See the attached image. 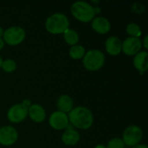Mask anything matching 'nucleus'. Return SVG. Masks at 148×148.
<instances>
[{
	"instance_id": "1",
	"label": "nucleus",
	"mask_w": 148,
	"mask_h": 148,
	"mask_svg": "<svg viewBox=\"0 0 148 148\" xmlns=\"http://www.w3.org/2000/svg\"><path fill=\"white\" fill-rule=\"evenodd\" d=\"M68 117L71 125L79 129H88L91 127L94 123L93 113L88 108L83 106L73 108L69 113Z\"/></svg>"
},
{
	"instance_id": "2",
	"label": "nucleus",
	"mask_w": 148,
	"mask_h": 148,
	"mask_svg": "<svg viewBox=\"0 0 148 148\" xmlns=\"http://www.w3.org/2000/svg\"><path fill=\"white\" fill-rule=\"evenodd\" d=\"M70 10L77 20L83 23L92 21L96 14L95 7L85 1H76L73 3Z\"/></svg>"
},
{
	"instance_id": "3",
	"label": "nucleus",
	"mask_w": 148,
	"mask_h": 148,
	"mask_svg": "<svg viewBox=\"0 0 148 148\" xmlns=\"http://www.w3.org/2000/svg\"><path fill=\"white\" fill-rule=\"evenodd\" d=\"M45 28L51 34H63L69 28V20L65 14L56 12L46 19Z\"/></svg>"
},
{
	"instance_id": "4",
	"label": "nucleus",
	"mask_w": 148,
	"mask_h": 148,
	"mask_svg": "<svg viewBox=\"0 0 148 148\" xmlns=\"http://www.w3.org/2000/svg\"><path fill=\"white\" fill-rule=\"evenodd\" d=\"M82 63L86 69L97 71L101 69L105 63V55L100 49H90L87 51L82 57Z\"/></svg>"
},
{
	"instance_id": "5",
	"label": "nucleus",
	"mask_w": 148,
	"mask_h": 148,
	"mask_svg": "<svg viewBox=\"0 0 148 148\" xmlns=\"http://www.w3.org/2000/svg\"><path fill=\"white\" fill-rule=\"evenodd\" d=\"M26 33L23 28L20 26H11L3 31V40L9 45L20 44L25 39Z\"/></svg>"
},
{
	"instance_id": "6",
	"label": "nucleus",
	"mask_w": 148,
	"mask_h": 148,
	"mask_svg": "<svg viewBox=\"0 0 148 148\" xmlns=\"http://www.w3.org/2000/svg\"><path fill=\"white\" fill-rule=\"evenodd\" d=\"M143 138V131L141 127L136 125L128 126L123 132L122 140L125 146L134 147L141 141Z\"/></svg>"
},
{
	"instance_id": "7",
	"label": "nucleus",
	"mask_w": 148,
	"mask_h": 148,
	"mask_svg": "<svg viewBox=\"0 0 148 148\" xmlns=\"http://www.w3.org/2000/svg\"><path fill=\"white\" fill-rule=\"evenodd\" d=\"M28 116V108L23 103H16L11 106L7 112V118L12 123H18Z\"/></svg>"
},
{
	"instance_id": "8",
	"label": "nucleus",
	"mask_w": 148,
	"mask_h": 148,
	"mask_svg": "<svg viewBox=\"0 0 148 148\" xmlns=\"http://www.w3.org/2000/svg\"><path fill=\"white\" fill-rule=\"evenodd\" d=\"M18 139V133L12 126H3L0 127V144L3 146H11Z\"/></svg>"
},
{
	"instance_id": "9",
	"label": "nucleus",
	"mask_w": 148,
	"mask_h": 148,
	"mask_svg": "<svg viewBox=\"0 0 148 148\" xmlns=\"http://www.w3.org/2000/svg\"><path fill=\"white\" fill-rule=\"evenodd\" d=\"M142 41L138 37L128 36L122 42L121 51L127 56H135L142 48Z\"/></svg>"
},
{
	"instance_id": "10",
	"label": "nucleus",
	"mask_w": 148,
	"mask_h": 148,
	"mask_svg": "<svg viewBox=\"0 0 148 148\" xmlns=\"http://www.w3.org/2000/svg\"><path fill=\"white\" fill-rule=\"evenodd\" d=\"M49 123L50 127H53L54 129L56 130L65 129L68 127L69 123L68 114L61 111H55L50 114L49 118Z\"/></svg>"
},
{
	"instance_id": "11",
	"label": "nucleus",
	"mask_w": 148,
	"mask_h": 148,
	"mask_svg": "<svg viewBox=\"0 0 148 148\" xmlns=\"http://www.w3.org/2000/svg\"><path fill=\"white\" fill-rule=\"evenodd\" d=\"M122 41L115 36H111L105 41V49L111 56H118L121 52Z\"/></svg>"
},
{
	"instance_id": "12",
	"label": "nucleus",
	"mask_w": 148,
	"mask_h": 148,
	"mask_svg": "<svg viewBox=\"0 0 148 148\" xmlns=\"http://www.w3.org/2000/svg\"><path fill=\"white\" fill-rule=\"evenodd\" d=\"M91 26L95 31L100 34H106L111 29V23L107 17L97 16L91 21Z\"/></svg>"
},
{
	"instance_id": "13",
	"label": "nucleus",
	"mask_w": 148,
	"mask_h": 148,
	"mask_svg": "<svg viewBox=\"0 0 148 148\" xmlns=\"http://www.w3.org/2000/svg\"><path fill=\"white\" fill-rule=\"evenodd\" d=\"M28 115L33 121L40 123L43 121L46 118V112L42 105L35 103L31 104L30 107L28 108Z\"/></svg>"
},
{
	"instance_id": "14",
	"label": "nucleus",
	"mask_w": 148,
	"mask_h": 148,
	"mask_svg": "<svg viewBox=\"0 0 148 148\" xmlns=\"http://www.w3.org/2000/svg\"><path fill=\"white\" fill-rule=\"evenodd\" d=\"M134 65L141 75L147 71L148 67V53L147 50L140 51L134 56Z\"/></svg>"
},
{
	"instance_id": "15",
	"label": "nucleus",
	"mask_w": 148,
	"mask_h": 148,
	"mask_svg": "<svg viewBox=\"0 0 148 148\" xmlns=\"http://www.w3.org/2000/svg\"><path fill=\"white\" fill-rule=\"evenodd\" d=\"M56 107L59 111L62 113H69L74 107V101L69 95H62L58 97L56 101Z\"/></svg>"
},
{
	"instance_id": "16",
	"label": "nucleus",
	"mask_w": 148,
	"mask_h": 148,
	"mask_svg": "<svg viewBox=\"0 0 148 148\" xmlns=\"http://www.w3.org/2000/svg\"><path fill=\"white\" fill-rule=\"evenodd\" d=\"M80 140V134L73 129L67 128V130L62 135V141L67 146H75Z\"/></svg>"
},
{
	"instance_id": "17",
	"label": "nucleus",
	"mask_w": 148,
	"mask_h": 148,
	"mask_svg": "<svg viewBox=\"0 0 148 148\" xmlns=\"http://www.w3.org/2000/svg\"><path fill=\"white\" fill-rule=\"evenodd\" d=\"M63 37H64L65 42L71 46L76 45L79 42V39H80L78 32L73 29H70V28H69L67 30L64 31Z\"/></svg>"
},
{
	"instance_id": "18",
	"label": "nucleus",
	"mask_w": 148,
	"mask_h": 148,
	"mask_svg": "<svg viewBox=\"0 0 148 148\" xmlns=\"http://www.w3.org/2000/svg\"><path fill=\"white\" fill-rule=\"evenodd\" d=\"M85 53H86L85 48L80 44L71 46V48L69 49V56L73 59H75V60L82 58L84 56Z\"/></svg>"
},
{
	"instance_id": "19",
	"label": "nucleus",
	"mask_w": 148,
	"mask_h": 148,
	"mask_svg": "<svg viewBox=\"0 0 148 148\" xmlns=\"http://www.w3.org/2000/svg\"><path fill=\"white\" fill-rule=\"evenodd\" d=\"M126 31L132 37L140 38V36L142 34V31H141V29H140V25L135 23H129L126 27Z\"/></svg>"
},
{
	"instance_id": "20",
	"label": "nucleus",
	"mask_w": 148,
	"mask_h": 148,
	"mask_svg": "<svg viewBox=\"0 0 148 148\" xmlns=\"http://www.w3.org/2000/svg\"><path fill=\"white\" fill-rule=\"evenodd\" d=\"M1 68L7 73H11L16 69V62L13 59H6L2 62Z\"/></svg>"
},
{
	"instance_id": "21",
	"label": "nucleus",
	"mask_w": 148,
	"mask_h": 148,
	"mask_svg": "<svg viewBox=\"0 0 148 148\" xmlns=\"http://www.w3.org/2000/svg\"><path fill=\"white\" fill-rule=\"evenodd\" d=\"M125 147V144L122 140V139L121 138H118V137H115V138H113L111 139L108 143V146L107 148H124Z\"/></svg>"
},
{
	"instance_id": "22",
	"label": "nucleus",
	"mask_w": 148,
	"mask_h": 148,
	"mask_svg": "<svg viewBox=\"0 0 148 148\" xmlns=\"http://www.w3.org/2000/svg\"><path fill=\"white\" fill-rule=\"evenodd\" d=\"M27 108H29V107H30V105H31V101H29V100H28V99H26V100H23V101L22 102Z\"/></svg>"
},
{
	"instance_id": "23",
	"label": "nucleus",
	"mask_w": 148,
	"mask_h": 148,
	"mask_svg": "<svg viewBox=\"0 0 148 148\" xmlns=\"http://www.w3.org/2000/svg\"><path fill=\"white\" fill-rule=\"evenodd\" d=\"M142 42V47L144 46L145 47V49H147V35H146L145 36V37H144V40H143V42Z\"/></svg>"
},
{
	"instance_id": "24",
	"label": "nucleus",
	"mask_w": 148,
	"mask_h": 148,
	"mask_svg": "<svg viewBox=\"0 0 148 148\" xmlns=\"http://www.w3.org/2000/svg\"><path fill=\"white\" fill-rule=\"evenodd\" d=\"M132 148H148L146 144H138L134 147H132Z\"/></svg>"
},
{
	"instance_id": "25",
	"label": "nucleus",
	"mask_w": 148,
	"mask_h": 148,
	"mask_svg": "<svg viewBox=\"0 0 148 148\" xmlns=\"http://www.w3.org/2000/svg\"><path fill=\"white\" fill-rule=\"evenodd\" d=\"M3 46H4V42H3V38H0V50L3 48Z\"/></svg>"
},
{
	"instance_id": "26",
	"label": "nucleus",
	"mask_w": 148,
	"mask_h": 148,
	"mask_svg": "<svg viewBox=\"0 0 148 148\" xmlns=\"http://www.w3.org/2000/svg\"><path fill=\"white\" fill-rule=\"evenodd\" d=\"M95 148H107V147L103 144H98L95 147Z\"/></svg>"
},
{
	"instance_id": "27",
	"label": "nucleus",
	"mask_w": 148,
	"mask_h": 148,
	"mask_svg": "<svg viewBox=\"0 0 148 148\" xmlns=\"http://www.w3.org/2000/svg\"><path fill=\"white\" fill-rule=\"evenodd\" d=\"M3 29L0 26V38H3Z\"/></svg>"
},
{
	"instance_id": "28",
	"label": "nucleus",
	"mask_w": 148,
	"mask_h": 148,
	"mask_svg": "<svg viewBox=\"0 0 148 148\" xmlns=\"http://www.w3.org/2000/svg\"><path fill=\"white\" fill-rule=\"evenodd\" d=\"M2 62H3V59H2V57H1V56H0V68H1V66H2Z\"/></svg>"
}]
</instances>
